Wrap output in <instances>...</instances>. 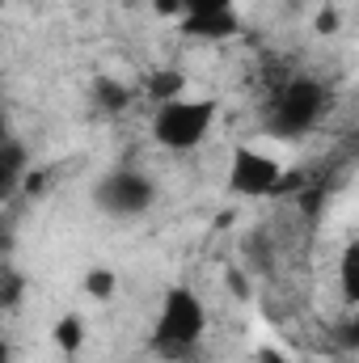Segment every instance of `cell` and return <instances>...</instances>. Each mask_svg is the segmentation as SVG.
Masks as SVG:
<instances>
[{"label":"cell","instance_id":"6da1fadb","mask_svg":"<svg viewBox=\"0 0 359 363\" xmlns=\"http://www.w3.org/2000/svg\"><path fill=\"white\" fill-rule=\"evenodd\" d=\"M207 330V313H203V300L190 291V287H170L165 300H161V313H157V325H153V351L165 355L170 363H178L182 355H194L199 338Z\"/></svg>","mask_w":359,"mask_h":363},{"label":"cell","instance_id":"7a4b0ae2","mask_svg":"<svg viewBox=\"0 0 359 363\" xmlns=\"http://www.w3.org/2000/svg\"><path fill=\"white\" fill-rule=\"evenodd\" d=\"M220 114V101L216 97H174V101H161L157 114H153V140L170 152H190L207 140L211 123Z\"/></svg>","mask_w":359,"mask_h":363},{"label":"cell","instance_id":"3957f363","mask_svg":"<svg viewBox=\"0 0 359 363\" xmlns=\"http://www.w3.org/2000/svg\"><path fill=\"white\" fill-rule=\"evenodd\" d=\"M321 114H326V85L296 77L275 93L267 110V131L275 140H300L304 131H313L321 123Z\"/></svg>","mask_w":359,"mask_h":363},{"label":"cell","instance_id":"277c9868","mask_svg":"<svg viewBox=\"0 0 359 363\" xmlns=\"http://www.w3.org/2000/svg\"><path fill=\"white\" fill-rule=\"evenodd\" d=\"M93 203L106 216L131 220V216H144L157 203V186H153V178H144L140 169H114V174H106L93 186Z\"/></svg>","mask_w":359,"mask_h":363},{"label":"cell","instance_id":"5b68a950","mask_svg":"<svg viewBox=\"0 0 359 363\" xmlns=\"http://www.w3.org/2000/svg\"><path fill=\"white\" fill-rule=\"evenodd\" d=\"M287 178V169L258 152V148H237L233 152V165H228V186L245 199H279V186Z\"/></svg>","mask_w":359,"mask_h":363},{"label":"cell","instance_id":"8992f818","mask_svg":"<svg viewBox=\"0 0 359 363\" xmlns=\"http://www.w3.org/2000/svg\"><path fill=\"white\" fill-rule=\"evenodd\" d=\"M178 30L186 38H203V43H224L241 34V17L237 9H216V13H186L178 17Z\"/></svg>","mask_w":359,"mask_h":363},{"label":"cell","instance_id":"52a82bcc","mask_svg":"<svg viewBox=\"0 0 359 363\" xmlns=\"http://www.w3.org/2000/svg\"><path fill=\"white\" fill-rule=\"evenodd\" d=\"M182 89H186V77H182L178 68H161V72H153V77H148V97H153L157 106L182 97Z\"/></svg>","mask_w":359,"mask_h":363},{"label":"cell","instance_id":"ba28073f","mask_svg":"<svg viewBox=\"0 0 359 363\" xmlns=\"http://www.w3.org/2000/svg\"><path fill=\"white\" fill-rule=\"evenodd\" d=\"M93 97H97L101 114H123V110H127V101H131V89H127V85H118V81H110V77H101V81L93 85Z\"/></svg>","mask_w":359,"mask_h":363},{"label":"cell","instance_id":"9c48e42d","mask_svg":"<svg viewBox=\"0 0 359 363\" xmlns=\"http://www.w3.org/2000/svg\"><path fill=\"white\" fill-rule=\"evenodd\" d=\"M51 338H55V347L60 351H81V342H85V321L77 317V313H68V317H60L55 321V330H51Z\"/></svg>","mask_w":359,"mask_h":363},{"label":"cell","instance_id":"30bf717a","mask_svg":"<svg viewBox=\"0 0 359 363\" xmlns=\"http://www.w3.org/2000/svg\"><path fill=\"white\" fill-rule=\"evenodd\" d=\"M338 283H343V296L359 304V241H351L343 250V262H338Z\"/></svg>","mask_w":359,"mask_h":363},{"label":"cell","instance_id":"8fae6325","mask_svg":"<svg viewBox=\"0 0 359 363\" xmlns=\"http://www.w3.org/2000/svg\"><path fill=\"white\" fill-rule=\"evenodd\" d=\"M21 174H26V148H21L17 140H9V144H4V169H0V182H4V194H9V190H17V186L26 182Z\"/></svg>","mask_w":359,"mask_h":363},{"label":"cell","instance_id":"7c38bea8","mask_svg":"<svg viewBox=\"0 0 359 363\" xmlns=\"http://www.w3.org/2000/svg\"><path fill=\"white\" fill-rule=\"evenodd\" d=\"M85 291H89L93 300H110L114 291H118V274L110 271V267H93L85 274Z\"/></svg>","mask_w":359,"mask_h":363},{"label":"cell","instance_id":"4fadbf2b","mask_svg":"<svg viewBox=\"0 0 359 363\" xmlns=\"http://www.w3.org/2000/svg\"><path fill=\"white\" fill-rule=\"evenodd\" d=\"M237 0H182V17L186 13H216V9H233Z\"/></svg>","mask_w":359,"mask_h":363},{"label":"cell","instance_id":"5bb4252c","mask_svg":"<svg viewBox=\"0 0 359 363\" xmlns=\"http://www.w3.org/2000/svg\"><path fill=\"white\" fill-rule=\"evenodd\" d=\"M334 30H338V9L326 4V9L317 13V34H334Z\"/></svg>","mask_w":359,"mask_h":363},{"label":"cell","instance_id":"9a60e30c","mask_svg":"<svg viewBox=\"0 0 359 363\" xmlns=\"http://www.w3.org/2000/svg\"><path fill=\"white\" fill-rule=\"evenodd\" d=\"M43 190H47V174L43 169H30L26 174V194H43Z\"/></svg>","mask_w":359,"mask_h":363},{"label":"cell","instance_id":"2e32d148","mask_svg":"<svg viewBox=\"0 0 359 363\" xmlns=\"http://www.w3.org/2000/svg\"><path fill=\"white\" fill-rule=\"evenodd\" d=\"M343 338H347L351 351H359V304H355V313H351V321H347V330H343Z\"/></svg>","mask_w":359,"mask_h":363},{"label":"cell","instance_id":"e0dca14e","mask_svg":"<svg viewBox=\"0 0 359 363\" xmlns=\"http://www.w3.org/2000/svg\"><path fill=\"white\" fill-rule=\"evenodd\" d=\"M254 359H258V363H292L279 347H258V351H254Z\"/></svg>","mask_w":359,"mask_h":363},{"label":"cell","instance_id":"ac0fdd59","mask_svg":"<svg viewBox=\"0 0 359 363\" xmlns=\"http://www.w3.org/2000/svg\"><path fill=\"white\" fill-rule=\"evenodd\" d=\"M17 296H21V279L9 271V283H4V308H13V304H17Z\"/></svg>","mask_w":359,"mask_h":363},{"label":"cell","instance_id":"d6986e66","mask_svg":"<svg viewBox=\"0 0 359 363\" xmlns=\"http://www.w3.org/2000/svg\"><path fill=\"white\" fill-rule=\"evenodd\" d=\"M228 287H233L237 296H250V287H245V279H241V274H228Z\"/></svg>","mask_w":359,"mask_h":363},{"label":"cell","instance_id":"ffe728a7","mask_svg":"<svg viewBox=\"0 0 359 363\" xmlns=\"http://www.w3.org/2000/svg\"><path fill=\"white\" fill-rule=\"evenodd\" d=\"M178 363H203V359H199V355H182Z\"/></svg>","mask_w":359,"mask_h":363}]
</instances>
